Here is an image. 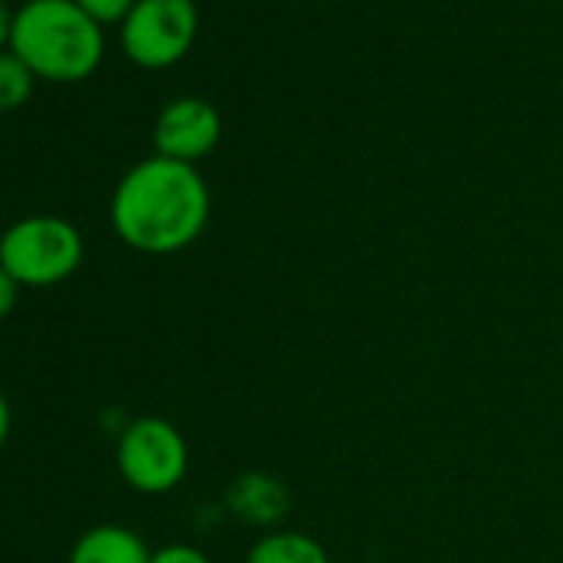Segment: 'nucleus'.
Instances as JSON below:
<instances>
[{
	"label": "nucleus",
	"mask_w": 563,
	"mask_h": 563,
	"mask_svg": "<svg viewBox=\"0 0 563 563\" xmlns=\"http://www.w3.org/2000/svg\"><path fill=\"white\" fill-rule=\"evenodd\" d=\"M110 222L136 252H183L209 222V186L192 163L150 156L120 179L110 202Z\"/></svg>",
	"instance_id": "nucleus-1"
},
{
	"label": "nucleus",
	"mask_w": 563,
	"mask_h": 563,
	"mask_svg": "<svg viewBox=\"0 0 563 563\" xmlns=\"http://www.w3.org/2000/svg\"><path fill=\"white\" fill-rule=\"evenodd\" d=\"M14 54L34 77L77 84L87 80L103 60V34L77 0H31L14 18Z\"/></svg>",
	"instance_id": "nucleus-2"
},
{
	"label": "nucleus",
	"mask_w": 563,
	"mask_h": 563,
	"mask_svg": "<svg viewBox=\"0 0 563 563\" xmlns=\"http://www.w3.org/2000/svg\"><path fill=\"white\" fill-rule=\"evenodd\" d=\"M84 262V235L60 216H27L0 235V268L21 289H47L67 282Z\"/></svg>",
	"instance_id": "nucleus-3"
},
{
	"label": "nucleus",
	"mask_w": 563,
	"mask_h": 563,
	"mask_svg": "<svg viewBox=\"0 0 563 563\" xmlns=\"http://www.w3.org/2000/svg\"><path fill=\"white\" fill-rule=\"evenodd\" d=\"M117 467L140 494H169L189 471V448L183 431L166 418H136L123 428L117 444Z\"/></svg>",
	"instance_id": "nucleus-4"
},
{
	"label": "nucleus",
	"mask_w": 563,
	"mask_h": 563,
	"mask_svg": "<svg viewBox=\"0 0 563 563\" xmlns=\"http://www.w3.org/2000/svg\"><path fill=\"white\" fill-rule=\"evenodd\" d=\"M196 37V4L192 0H136L123 21V51L133 64L146 70H163L176 64Z\"/></svg>",
	"instance_id": "nucleus-5"
},
{
	"label": "nucleus",
	"mask_w": 563,
	"mask_h": 563,
	"mask_svg": "<svg viewBox=\"0 0 563 563\" xmlns=\"http://www.w3.org/2000/svg\"><path fill=\"white\" fill-rule=\"evenodd\" d=\"M219 136H222V120L216 107L199 97H179L169 107H163L153 130L156 156L179 159V163L202 159L206 153L216 150Z\"/></svg>",
	"instance_id": "nucleus-6"
},
{
	"label": "nucleus",
	"mask_w": 563,
	"mask_h": 563,
	"mask_svg": "<svg viewBox=\"0 0 563 563\" xmlns=\"http://www.w3.org/2000/svg\"><path fill=\"white\" fill-rule=\"evenodd\" d=\"M225 504L239 520H245L252 527H275L289 510V490L278 477L252 471L229 484Z\"/></svg>",
	"instance_id": "nucleus-7"
},
{
	"label": "nucleus",
	"mask_w": 563,
	"mask_h": 563,
	"mask_svg": "<svg viewBox=\"0 0 563 563\" xmlns=\"http://www.w3.org/2000/svg\"><path fill=\"white\" fill-rule=\"evenodd\" d=\"M153 550L146 540L120 523H100L77 537L67 563H150Z\"/></svg>",
	"instance_id": "nucleus-8"
},
{
	"label": "nucleus",
	"mask_w": 563,
	"mask_h": 563,
	"mask_svg": "<svg viewBox=\"0 0 563 563\" xmlns=\"http://www.w3.org/2000/svg\"><path fill=\"white\" fill-rule=\"evenodd\" d=\"M245 563H332L329 550L302 530H268L262 533Z\"/></svg>",
	"instance_id": "nucleus-9"
},
{
	"label": "nucleus",
	"mask_w": 563,
	"mask_h": 563,
	"mask_svg": "<svg viewBox=\"0 0 563 563\" xmlns=\"http://www.w3.org/2000/svg\"><path fill=\"white\" fill-rule=\"evenodd\" d=\"M34 90V74L18 54H0V110H18Z\"/></svg>",
	"instance_id": "nucleus-10"
},
{
	"label": "nucleus",
	"mask_w": 563,
	"mask_h": 563,
	"mask_svg": "<svg viewBox=\"0 0 563 563\" xmlns=\"http://www.w3.org/2000/svg\"><path fill=\"white\" fill-rule=\"evenodd\" d=\"M77 4L97 24H117V21L130 18V11L136 8V0H77Z\"/></svg>",
	"instance_id": "nucleus-11"
},
{
	"label": "nucleus",
	"mask_w": 563,
	"mask_h": 563,
	"mask_svg": "<svg viewBox=\"0 0 563 563\" xmlns=\"http://www.w3.org/2000/svg\"><path fill=\"white\" fill-rule=\"evenodd\" d=\"M150 563H212V560L199 547H192V543H169V547L153 550Z\"/></svg>",
	"instance_id": "nucleus-12"
},
{
	"label": "nucleus",
	"mask_w": 563,
	"mask_h": 563,
	"mask_svg": "<svg viewBox=\"0 0 563 563\" xmlns=\"http://www.w3.org/2000/svg\"><path fill=\"white\" fill-rule=\"evenodd\" d=\"M18 299H21L18 278H14L8 268H0V322H4V319L18 309Z\"/></svg>",
	"instance_id": "nucleus-13"
},
{
	"label": "nucleus",
	"mask_w": 563,
	"mask_h": 563,
	"mask_svg": "<svg viewBox=\"0 0 563 563\" xmlns=\"http://www.w3.org/2000/svg\"><path fill=\"white\" fill-rule=\"evenodd\" d=\"M8 438H11V405H8L4 391H0V448L8 444Z\"/></svg>",
	"instance_id": "nucleus-14"
},
{
	"label": "nucleus",
	"mask_w": 563,
	"mask_h": 563,
	"mask_svg": "<svg viewBox=\"0 0 563 563\" xmlns=\"http://www.w3.org/2000/svg\"><path fill=\"white\" fill-rule=\"evenodd\" d=\"M11 34H14V18H11V11L4 8V0H0V47L11 44Z\"/></svg>",
	"instance_id": "nucleus-15"
}]
</instances>
